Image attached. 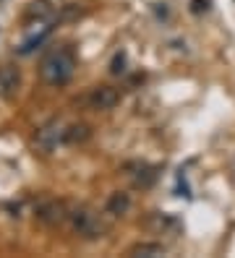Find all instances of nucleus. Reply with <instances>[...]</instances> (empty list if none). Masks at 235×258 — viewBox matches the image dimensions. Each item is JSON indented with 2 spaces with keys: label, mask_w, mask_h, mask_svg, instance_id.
Returning a JSON list of instances; mask_svg holds the SVG:
<instances>
[{
  "label": "nucleus",
  "mask_w": 235,
  "mask_h": 258,
  "mask_svg": "<svg viewBox=\"0 0 235 258\" xmlns=\"http://www.w3.org/2000/svg\"><path fill=\"white\" fill-rule=\"evenodd\" d=\"M39 71H42V79L50 86H63L76 71V57L68 47H58L44 55Z\"/></svg>",
  "instance_id": "f257e3e1"
},
{
  "label": "nucleus",
  "mask_w": 235,
  "mask_h": 258,
  "mask_svg": "<svg viewBox=\"0 0 235 258\" xmlns=\"http://www.w3.org/2000/svg\"><path fill=\"white\" fill-rule=\"evenodd\" d=\"M68 219H71V224H73V230L81 235V237H102L105 235V230H107V224L94 214V211H89V209H76V211H71L68 214Z\"/></svg>",
  "instance_id": "f03ea898"
},
{
  "label": "nucleus",
  "mask_w": 235,
  "mask_h": 258,
  "mask_svg": "<svg viewBox=\"0 0 235 258\" xmlns=\"http://www.w3.org/2000/svg\"><path fill=\"white\" fill-rule=\"evenodd\" d=\"M63 123L60 120H50V123H44L39 131H37V136H34V146L39 149V151H53L55 146H58V141H63Z\"/></svg>",
  "instance_id": "7ed1b4c3"
},
{
  "label": "nucleus",
  "mask_w": 235,
  "mask_h": 258,
  "mask_svg": "<svg viewBox=\"0 0 235 258\" xmlns=\"http://www.w3.org/2000/svg\"><path fill=\"white\" fill-rule=\"evenodd\" d=\"M115 102H118V92L113 86H97L86 97V104L91 110H110V107H115Z\"/></svg>",
  "instance_id": "20e7f679"
},
{
  "label": "nucleus",
  "mask_w": 235,
  "mask_h": 258,
  "mask_svg": "<svg viewBox=\"0 0 235 258\" xmlns=\"http://www.w3.org/2000/svg\"><path fill=\"white\" fill-rule=\"evenodd\" d=\"M21 86V73L16 66H0V97H13Z\"/></svg>",
  "instance_id": "39448f33"
},
{
  "label": "nucleus",
  "mask_w": 235,
  "mask_h": 258,
  "mask_svg": "<svg viewBox=\"0 0 235 258\" xmlns=\"http://www.w3.org/2000/svg\"><path fill=\"white\" fill-rule=\"evenodd\" d=\"M26 19H34L37 24H47V21L53 19L50 0H34V3L29 6V11H26Z\"/></svg>",
  "instance_id": "423d86ee"
},
{
  "label": "nucleus",
  "mask_w": 235,
  "mask_h": 258,
  "mask_svg": "<svg viewBox=\"0 0 235 258\" xmlns=\"http://www.w3.org/2000/svg\"><path fill=\"white\" fill-rule=\"evenodd\" d=\"M131 170H133V172H128V175L133 177V183H136V185H141V188L152 185V183H154V177H157V172L152 170L149 164H133Z\"/></svg>",
  "instance_id": "0eeeda50"
},
{
  "label": "nucleus",
  "mask_w": 235,
  "mask_h": 258,
  "mask_svg": "<svg viewBox=\"0 0 235 258\" xmlns=\"http://www.w3.org/2000/svg\"><path fill=\"white\" fill-rule=\"evenodd\" d=\"M128 206H131L128 196H125V193H113V199H110V204H107V214L120 217V214H125V211H128Z\"/></svg>",
  "instance_id": "6e6552de"
},
{
  "label": "nucleus",
  "mask_w": 235,
  "mask_h": 258,
  "mask_svg": "<svg viewBox=\"0 0 235 258\" xmlns=\"http://www.w3.org/2000/svg\"><path fill=\"white\" fill-rule=\"evenodd\" d=\"M86 136H89L86 125H71V128H66V133H63V141L66 144H78V141H84Z\"/></svg>",
  "instance_id": "1a4fd4ad"
},
{
  "label": "nucleus",
  "mask_w": 235,
  "mask_h": 258,
  "mask_svg": "<svg viewBox=\"0 0 235 258\" xmlns=\"http://www.w3.org/2000/svg\"><path fill=\"white\" fill-rule=\"evenodd\" d=\"M50 32H53V26H42V32H39V34H31V37L21 44V52H31L34 47H39V44L44 42V37L50 34Z\"/></svg>",
  "instance_id": "9d476101"
},
{
  "label": "nucleus",
  "mask_w": 235,
  "mask_h": 258,
  "mask_svg": "<svg viewBox=\"0 0 235 258\" xmlns=\"http://www.w3.org/2000/svg\"><path fill=\"white\" fill-rule=\"evenodd\" d=\"M131 255H162V245H149V242H144V245H136L131 250Z\"/></svg>",
  "instance_id": "9b49d317"
}]
</instances>
